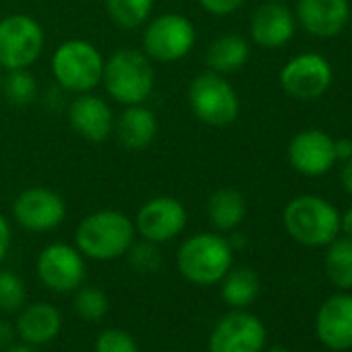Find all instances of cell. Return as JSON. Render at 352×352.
Listing matches in <instances>:
<instances>
[{
  "label": "cell",
  "instance_id": "52a82bcc",
  "mask_svg": "<svg viewBox=\"0 0 352 352\" xmlns=\"http://www.w3.org/2000/svg\"><path fill=\"white\" fill-rule=\"evenodd\" d=\"M44 50L42 25L25 15L15 13L0 19V67L3 71L30 69Z\"/></svg>",
  "mask_w": 352,
  "mask_h": 352
},
{
  "label": "cell",
  "instance_id": "836d02e7",
  "mask_svg": "<svg viewBox=\"0 0 352 352\" xmlns=\"http://www.w3.org/2000/svg\"><path fill=\"white\" fill-rule=\"evenodd\" d=\"M17 329L9 321H0V350H5L13 344Z\"/></svg>",
  "mask_w": 352,
  "mask_h": 352
},
{
  "label": "cell",
  "instance_id": "e0dca14e",
  "mask_svg": "<svg viewBox=\"0 0 352 352\" xmlns=\"http://www.w3.org/2000/svg\"><path fill=\"white\" fill-rule=\"evenodd\" d=\"M317 338L331 350L352 348V294H333L317 313Z\"/></svg>",
  "mask_w": 352,
  "mask_h": 352
},
{
  "label": "cell",
  "instance_id": "30bf717a",
  "mask_svg": "<svg viewBox=\"0 0 352 352\" xmlns=\"http://www.w3.org/2000/svg\"><path fill=\"white\" fill-rule=\"evenodd\" d=\"M36 270L42 284L54 292H73L85 282L87 276L83 253L67 243L48 245L40 253Z\"/></svg>",
  "mask_w": 352,
  "mask_h": 352
},
{
  "label": "cell",
  "instance_id": "b9f144b4",
  "mask_svg": "<svg viewBox=\"0 0 352 352\" xmlns=\"http://www.w3.org/2000/svg\"><path fill=\"white\" fill-rule=\"evenodd\" d=\"M166 352H179V350H166Z\"/></svg>",
  "mask_w": 352,
  "mask_h": 352
},
{
  "label": "cell",
  "instance_id": "9a60e30c",
  "mask_svg": "<svg viewBox=\"0 0 352 352\" xmlns=\"http://www.w3.org/2000/svg\"><path fill=\"white\" fill-rule=\"evenodd\" d=\"M69 122L77 135L85 141L102 143L110 135H114V114L110 106L91 91L77 94V98L69 106Z\"/></svg>",
  "mask_w": 352,
  "mask_h": 352
},
{
  "label": "cell",
  "instance_id": "4dcf8cb0",
  "mask_svg": "<svg viewBox=\"0 0 352 352\" xmlns=\"http://www.w3.org/2000/svg\"><path fill=\"white\" fill-rule=\"evenodd\" d=\"M245 0H199V5L212 15H230L243 7Z\"/></svg>",
  "mask_w": 352,
  "mask_h": 352
},
{
  "label": "cell",
  "instance_id": "f546056e",
  "mask_svg": "<svg viewBox=\"0 0 352 352\" xmlns=\"http://www.w3.org/2000/svg\"><path fill=\"white\" fill-rule=\"evenodd\" d=\"M96 352H139V344L124 329H106L96 340Z\"/></svg>",
  "mask_w": 352,
  "mask_h": 352
},
{
  "label": "cell",
  "instance_id": "83f0119b",
  "mask_svg": "<svg viewBox=\"0 0 352 352\" xmlns=\"http://www.w3.org/2000/svg\"><path fill=\"white\" fill-rule=\"evenodd\" d=\"M25 282L11 270H0V311L15 313L25 307Z\"/></svg>",
  "mask_w": 352,
  "mask_h": 352
},
{
  "label": "cell",
  "instance_id": "ac0fdd59",
  "mask_svg": "<svg viewBox=\"0 0 352 352\" xmlns=\"http://www.w3.org/2000/svg\"><path fill=\"white\" fill-rule=\"evenodd\" d=\"M294 36V17L282 3H265L251 17V38L261 48H280Z\"/></svg>",
  "mask_w": 352,
  "mask_h": 352
},
{
  "label": "cell",
  "instance_id": "60d3db41",
  "mask_svg": "<svg viewBox=\"0 0 352 352\" xmlns=\"http://www.w3.org/2000/svg\"><path fill=\"white\" fill-rule=\"evenodd\" d=\"M272 3H284V0H272Z\"/></svg>",
  "mask_w": 352,
  "mask_h": 352
},
{
  "label": "cell",
  "instance_id": "9c48e42d",
  "mask_svg": "<svg viewBox=\"0 0 352 352\" xmlns=\"http://www.w3.org/2000/svg\"><path fill=\"white\" fill-rule=\"evenodd\" d=\"M333 81V71L327 58L315 52L298 54L290 58L282 73H280V85L282 89L300 102L315 100L323 96Z\"/></svg>",
  "mask_w": 352,
  "mask_h": 352
},
{
  "label": "cell",
  "instance_id": "7402d4cb",
  "mask_svg": "<svg viewBox=\"0 0 352 352\" xmlns=\"http://www.w3.org/2000/svg\"><path fill=\"white\" fill-rule=\"evenodd\" d=\"M247 216V201L241 191L224 187L212 193L208 201V218L212 226L220 232H230Z\"/></svg>",
  "mask_w": 352,
  "mask_h": 352
},
{
  "label": "cell",
  "instance_id": "8992f818",
  "mask_svg": "<svg viewBox=\"0 0 352 352\" xmlns=\"http://www.w3.org/2000/svg\"><path fill=\"white\" fill-rule=\"evenodd\" d=\"M189 106L193 114L210 126H228L239 118L241 100L234 87L214 71L201 73L189 87Z\"/></svg>",
  "mask_w": 352,
  "mask_h": 352
},
{
  "label": "cell",
  "instance_id": "f35d334b",
  "mask_svg": "<svg viewBox=\"0 0 352 352\" xmlns=\"http://www.w3.org/2000/svg\"><path fill=\"white\" fill-rule=\"evenodd\" d=\"M3 79H5V75H3V67H0V87H3Z\"/></svg>",
  "mask_w": 352,
  "mask_h": 352
},
{
  "label": "cell",
  "instance_id": "7a4b0ae2",
  "mask_svg": "<svg viewBox=\"0 0 352 352\" xmlns=\"http://www.w3.org/2000/svg\"><path fill=\"white\" fill-rule=\"evenodd\" d=\"M234 249L228 239L216 232H199L189 236L176 253V267L181 276L199 286H212L222 282L230 272Z\"/></svg>",
  "mask_w": 352,
  "mask_h": 352
},
{
  "label": "cell",
  "instance_id": "277c9868",
  "mask_svg": "<svg viewBox=\"0 0 352 352\" xmlns=\"http://www.w3.org/2000/svg\"><path fill=\"white\" fill-rule=\"evenodd\" d=\"M286 232L305 247H325L340 234L342 216L338 210L317 195H300L292 199L282 214Z\"/></svg>",
  "mask_w": 352,
  "mask_h": 352
},
{
  "label": "cell",
  "instance_id": "f1b7e54d",
  "mask_svg": "<svg viewBox=\"0 0 352 352\" xmlns=\"http://www.w3.org/2000/svg\"><path fill=\"white\" fill-rule=\"evenodd\" d=\"M129 255V263L133 265V270L141 272V274H149L155 272L162 265V253L157 249L155 243L149 241H141V243H133L131 249L126 251Z\"/></svg>",
  "mask_w": 352,
  "mask_h": 352
},
{
  "label": "cell",
  "instance_id": "74e56055",
  "mask_svg": "<svg viewBox=\"0 0 352 352\" xmlns=\"http://www.w3.org/2000/svg\"><path fill=\"white\" fill-rule=\"evenodd\" d=\"M267 352H290V350H286V348H282V346H274V348L267 350Z\"/></svg>",
  "mask_w": 352,
  "mask_h": 352
},
{
  "label": "cell",
  "instance_id": "2e32d148",
  "mask_svg": "<svg viewBox=\"0 0 352 352\" xmlns=\"http://www.w3.org/2000/svg\"><path fill=\"white\" fill-rule=\"evenodd\" d=\"M350 19L348 0H298L296 21L300 28L315 38L338 36Z\"/></svg>",
  "mask_w": 352,
  "mask_h": 352
},
{
  "label": "cell",
  "instance_id": "1f68e13d",
  "mask_svg": "<svg viewBox=\"0 0 352 352\" xmlns=\"http://www.w3.org/2000/svg\"><path fill=\"white\" fill-rule=\"evenodd\" d=\"M9 249H11V226L7 218L0 214V263L7 259Z\"/></svg>",
  "mask_w": 352,
  "mask_h": 352
},
{
  "label": "cell",
  "instance_id": "44dd1931",
  "mask_svg": "<svg viewBox=\"0 0 352 352\" xmlns=\"http://www.w3.org/2000/svg\"><path fill=\"white\" fill-rule=\"evenodd\" d=\"M249 54L251 50L245 38H241L239 34H224L210 44L206 63L210 71L218 75H228L243 69L249 60Z\"/></svg>",
  "mask_w": 352,
  "mask_h": 352
},
{
  "label": "cell",
  "instance_id": "4fadbf2b",
  "mask_svg": "<svg viewBox=\"0 0 352 352\" xmlns=\"http://www.w3.org/2000/svg\"><path fill=\"white\" fill-rule=\"evenodd\" d=\"M187 210L176 197H153L141 206L135 218V230L149 243H168L187 226Z\"/></svg>",
  "mask_w": 352,
  "mask_h": 352
},
{
  "label": "cell",
  "instance_id": "3957f363",
  "mask_svg": "<svg viewBox=\"0 0 352 352\" xmlns=\"http://www.w3.org/2000/svg\"><path fill=\"white\" fill-rule=\"evenodd\" d=\"M102 83L108 96L122 106L143 104L155 83L153 67L143 50L120 48L108 60H104Z\"/></svg>",
  "mask_w": 352,
  "mask_h": 352
},
{
  "label": "cell",
  "instance_id": "484cf974",
  "mask_svg": "<svg viewBox=\"0 0 352 352\" xmlns=\"http://www.w3.org/2000/svg\"><path fill=\"white\" fill-rule=\"evenodd\" d=\"M0 89H3L11 106H19V108L34 104L38 98V81L28 69L7 71V77L3 79V87Z\"/></svg>",
  "mask_w": 352,
  "mask_h": 352
},
{
  "label": "cell",
  "instance_id": "d6986e66",
  "mask_svg": "<svg viewBox=\"0 0 352 352\" xmlns=\"http://www.w3.org/2000/svg\"><path fill=\"white\" fill-rule=\"evenodd\" d=\"M63 327L60 311L50 302H34L21 309L17 333L30 346H44L52 342Z\"/></svg>",
  "mask_w": 352,
  "mask_h": 352
},
{
  "label": "cell",
  "instance_id": "4316f807",
  "mask_svg": "<svg viewBox=\"0 0 352 352\" xmlns=\"http://www.w3.org/2000/svg\"><path fill=\"white\" fill-rule=\"evenodd\" d=\"M73 307H75V313L81 319L96 321V319H102L108 313V296L98 286H83L81 284L75 290Z\"/></svg>",
  "mask_w": 352,
  "mask_h": 352
},
{
  "label": "cell",
  "instance_id": "ffe728a7",
  "mask_svg": "<svg viewBox=\"0 0 352 352\" xmlns=\"http://www.w3.org/2000/svg\"><path fill=\"white\" fill-rule=\"evenodd\" d=\"M114 135L124 149L141 151L153 143L157 135V118L143 104L126 106V110L114 122Z\"/></svg>",
  "mask_w": 352,
  "mask_h": 352
},
{
  "label": "cell",
  "instance_id": "7c38bea8",
  "mask_svg": "<svg viewBox=\"0 0 352 352\" xmlns=\"http://www.w3.org/2000/svg\"><path fill=\"white\" fill-rule=\"evenodd\" d=\"M13 216L17 224L30 232H50L67 218L65 199L46 187H32L13 201Z\"/></svg>",
  "mask_w": 352,
  "mask_h": 352
},
{
  "label": "cell",
  "instance_id": "cb8c5ba5",
  "mask_svg": "<svg viewBox=\"0 0 352 352\" xmlns=\"http://www.w3.org/2000/svg\"><path fill=\"white\" fill-rule=\"evenodd\" d=\"M325 272L333 286L342 290L352 288V239L336 236L325 253Z\"/></svg>",
  "mask_w": 352,
  "mask_h": 352
},
{
  "label": "cell",
  "instance_id": "d4e9b609",
  "mask_svg": "<svg viewBox=\"0 0 352 352\" xmlns=\"http://www.w3.org/2000/svg\"><path fill=\"white\" fill-rule=\"evenodd\" d=\"M104 3L112 23L122 30L141 28L153 11V0H104Z\"/></svg>",
  "mask_w": 352,
  "mask_h": 352
},
{
  "label": "cell",
  "instance_id": "ab89813d",
  "mask_svg": "<svg viewBox=\"0 0 352 352\" xmlns=\"http://www.w3.org/2000/svg\"><path fill=\"white\" fill-rule=\"evenodd\" d=\"M348 25H350V30H352V13H350V19H348Z\"/></svg>",
  "mask_w": 352,
  "mask_h": 352
},
{
  "label": "cell",
  "instance_id": "5b68a950",
  "mask_svg": "<svg viewBox=\"0 0 352 352\" xmlns=\"http://www.w3.org/2000/svg\"><path fill=\"white\" fill-rule=\"evenodd\" d=\"M52 73L63 89L87 94L102 83L104 56L91 42L67 40L52 54Z\"/></svg>",
  "mask_w": 352,
  "mask_h": 352
},
{
  "label": "cell",
  "instance_id": "ba28073f",
  "mask_svg": "<svg viewBox=\"0 0 352 352\" xmlns=\"http://www.w3.org/2000/svg\"><path fill=\"white\" fill-rule=\"evenodd\" d=\"M197 40L195 25L189 17L179 13H166L155 17L143 34V52L149 60L176 63L185 58Z\"/></svg>",
  "mask_w": 352,
  "mask_h": 352
},
{
  "label": "cell",
  "instance_id": "5bb4252c",
  "mask_svg": "<svg viewBox=\"0 0 352 352\" xmlns=\"http://www.w3.org/2000/svg\"><path fill=\"white\" fill-rule=\"evenodd\" d=\"M290 166L302 176H323L333 168V139L321 129H305L292 137L288 145Z\"/></svg>",
  "mask_w": 352,
  "mask_h": 352
},
{
  "label": "cell",
  "instance_id": "6da1fadb",
  "mask_svg": "<svg viewBox=\"0 0 352 352\" xmlns=\"http://www.w3.org/2000/svg\"><path fill=\"white\" fill-rule=\"evenodd\" d=\"M135 222L122 212L100 210L79 222L75 243L83 257L110 261L126 255L135 243Z\"/></svg>",
  "mask_w": 352,
  "mask_h": 352
},
{
  "label": "cell",
  "instance_id": "603a6c76",
  "mask_svg": "<svg viewBox=\"0 0 352 352\" xmlns=\"http://www.w3.org/2000/svg\"><path fill=\"white\" fill-rule=\"evenodd\" d=\"M259 294V278L251 267H236L222 278V298L234 307L245 309L249 307Z\"/></svg>",
  "mask_w": 352,
  "mask_h": 352
},
{
  "label": "cell",
  "instance_id": "d6a6232c",
  "mask_svg": "<svg viewBox=\"0 0 352 352\" xmlns=\"http://www.w3.org/2000/svg\"><path fill=\"white\" fill-rule=\"evenodd\" d=\"M333 151H336V160H350L352 157V139H333Z\"/></svg>",
  "mask_w": 352,
  "mask_h": 352
},
{
  "label": "cell",
  "instance_id": "8fae6325",
  "mask_svg": "<svg viewBox=\"0 0 352 352\" xmlns=\"http://www.w3.org/2000/svg\"><path fill=\"white\" fill-rule=\"evenodd\" d=\"M265 325L259 317L247 311H232L224 315L212 329L210 352H261L265 346Z\"/></svg>",
  "mask_w": 352,
  "mask_h": 352
},
{
  "label": "cell",
  "instance_id": "8d00e7d4",
  "mask_svg": "<svg viewBox=\"0 0 352 352\" xmlns=\"http://www.w3.org/2000/svg\"><path fill=\"white\" fill-rule=\"evenodd\" d=\"M0 352H36V350H34V346H30V344H11L9 348L0 350Z\"/></svg>",
  "mask_w": 352,
  "mask_h": 352
},
{
  "label": "cell",
  "instance_id": "e575fe53",
  "mask_svg": "<svg viewBox=\"0 0 352 352\" xmlns=\"http://www.w3.org/2000/svg\"><path fill=\"white\" fill-rule=\"evenodd\" d=\"M340 179H342V185H344V189H346V191L352 195V157L344 162V168H342Z\"/></svg>",
  "mask_w": 352,
  "mask_h": 352
},
{
  "label": "cell",
  "instance_id": "d590c367",
  "mask_svg": "<svg viewBox=\"0 0 352 352\" xmlns=\"http://www.w3.org/2000/svg\"><path fill=\"white\" fill-rule=\"evenodd\" d=\"M340 230H344V234L352 239V208L342 216V220H340Z\"/></svg>",
  "mask_w": 352,
  "mask_h": 352
}]
</instances>
